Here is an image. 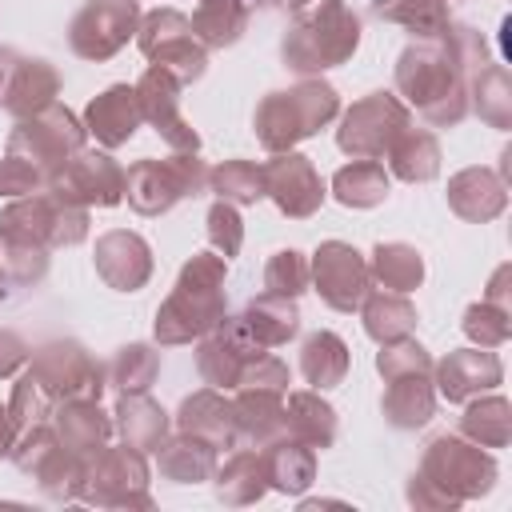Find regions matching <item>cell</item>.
Segmentation results:
<instances>
[{"instance_id":"obj_12","label":"cell","mask_w":512,"mask_h":512,"mask_svg":"<svg viewBox=\"0 0 512 512\" xmlns=\"http://www.w3.org/2000/svg\"><path fill=\"white\" fill-rule=\"evenodd\" d=\"M36 380L48 388L52 400H96L104 388V368L72 340L44 344L32 364Z\"/></svg>"},{"instance_id":"obj_25","label":"cell","mask_w":512,"mask_h":512,"mask_svg":"<svg viewBox=\"0 0 512 512\" xmlns=\"http://www.w3.org/2000/svg\"><path fill=\"white\" fill-rule=\"evenodd\" d=\"M284 432H292L308 448H328L336 436V412L320 396L296 392L288 396V408H284Z\"/></svg>"},{"instance_id":"obj_8","label":"cell","mask_w":512,"mask_h":512,"mask_svg":"<svg viewBox=\"0 0 512 512\" xmlns=\"http://www.w3.org/2000/svg\"><path fill=\"white\" fill-rule=\"evenodd\" d=\"M136 40H140V52H144L156 68L172 72L180 84H192V80L204 76L208 48L192 36L188 16H180V12H172V8H156V12H148V16L140 20V36H136Z\"/></svg>"},{"instance_id":"obj_4","label":"cell","mask_w":512,"mask_h":512,"mask_svg":"<svg viewBox=\"0 0 512 512\" xmlns=\"http://www.w3.org/2000/svg\"><path fill=\"white\" fill-rule=\"evenodd\" d=\"M336 108V88L324 80H304L288 92H268L256 108V136L268 152H288L292 144L324 128L336 116Z\"/></svg>"},{"instance_id":"obj_6","label":"cell","mask_w":512,"mask_h":512,"mask_svg":"<svg viewBox=\"0 0 512 512\" xmlns=\"http://www.w3.org/2000/svg\"><path fill=\"white\" fill-rule=\"evenodd\" d=\"M208 188V168L196 160V152H180L168 160H136L124 172L128 204L144 216L168 212L184 196H200Z\"/></svg>"},{"instance_id":"obj_28","label":"cell","mask_w":512,"mask_h":512,"mask_svg":"<svg viewBox=\"0 0 512 512\" xmlns=\"http://www.w3.org/2000/svg\"><path fill=\"white\" fill-rule=\"evenodd\" d=\"M120 428H124V440L132 448H160L164 444V432H168V416L160 404H152L144 392H124L120 400Z\"/></svg>"},{"instance_id":"obj_7","label":"cell","mask_w":512,"mask_h":512,"mask_svg":"<svg viewBox=\"0 0 512 512\" xmlns=\"http://www.w3.org/2000/svg\"><path fill=\"white\" fill-rule=\"evenodd\" d=\"M80 148H84V124L60 104H48V108L24 116L8 136V152L32 160L48 176V184Z\"/></svg>"},{"instance_id":"obj_10","label":"cell","mask_w":512,"mask_h":512,"mask_svg":"<svg viewBox=\"0 0 512 512\" xmlns=\"http://www.w3.org/2000/svg\"><path fill=\"white\" fill-rule=\"evenodd\" d=\"M136 28H140L136 0H88L72 20L68 44L84 60H108L128 44Z\"/></svg>"},{"instance_id":"obj_33","label":"cell","mask_w":512,"mask_h":512,"mask_svg":"<svg viewBox=\"0 0 512 512\" xmlns=\"http://www.w3.org/2000/svg\"><path fill=\"white\" fill-rule=\"evenodd\" d=\"M208 184L228 204H256L264 196V164L252 160H224L216 172H208Z\"/></svg>"},{"instance_id":"obj_42","label":"cell","mask_w":512,"mask_h":512,"mask_svg":"<svg viewBox=\"0 0 512 512\" xmlns=\"http://www.w3.org/2000/svg\"><path fill=\"white\" fill-rule=\"evenodd\" d=\"M40 188H48V176L32 160L12 156V152L0 160V196H28V192H40Z\"/></svg>"},{"instance_id":"obj_45","label":"cell","mask_w":512,"mask_h":512,"mask_svg":"<svg viewBox=\"0 0 512 512\" xmlns=\"http://www.w3.org/2000/svg\"><path fill=\"white\" fill-rule=\"evenodd\" d=\"M12 448V416H8V408H0V452H8Z\"/></svg>"},{"instance_id":"obj_37","label":"cell","mask_w":512,"mask_h":512,"mask_svg":"<svg viewBox=\"0 0 512 512\" xmlns=\"http://www.w3.org/2000/svg\"><path fill=\"white\" fill-rule=\"evenodd\" d=\"M200 376L212 384V388H236V380H240V372H244V356L224 340V336H208L204 344H200Z\"/></svg>"},{"instance_id":"obj_29","label":"cell","mask_w":512,"mask_h":512,"mask_svg":"<svg viewBox=\"0 0 512 512\" xmlns=\"http://www.w3.org/2000/svg\"><path fill=\"white\" fill-rule=\"evenodd\" d=\"M332 188H336V200L348 204V208H372L388 196V172L384 164L376 160H352L348 168H340L332 176Z\"/></svg>"},{"instance_id":"obj_36","label":"cell","mask_w":512,"mask_h":512,"mask_svg":"<svg viewBox=\"0 0 512 512\" xmlns=\"http://www.w3.org/2000/svg\"><path fill=\"white\" fill-rule=\"evenodd\" d=\"M368 272H376L388 292H408V288L420 284L424 264H420L416 248H408V244H380L372 252V268Z\"/></svg>"},{"instance_id":"obj_39","label":"cell","mask_w":512,"mask_h":512,"mask_svg":"<svg viewBox=\"0 0 512 512\" xmlns=\"http://www.w3.org/2000/svg\"><path fill=\"white\" fill-rule=\"evenodd\" d=\"M8 416H12V428H20V432H28V428H36L52 416V396L36 380V372L20 376V384L12 392V404H8Z\"/></svg>"},{"instance_id":"obj_41","label":"cell","mask_w":512,"mask_h":512,"mask_svg":"<svg viewBox=\"0 0 512 512\" xmlns=\"http://www.w3.org/2000/svg\"><path fill=\"white\" fill-rule=\"evenodd\" d=\"M264 284H268V292H276V296H300V292L308 288V264H304V256L292 252V248L276 252V256L268 260V268H264Z\"/></svg>"},{"instance_id":"obj_23","label":"cell","mask_w":512,"mask_h":512,"mask_svg":"<svg viewBox=\"0 0 512 512\" xmlns=\"http://www.w3.org/2000/svg\"><path fill=\"white\" fill-rule=\"evenodd\" d=\"M188 24L204 48H228L240 40V32L248 24V4L244 0H200L196 16Z\"/></svg>"},{"instance_id":"obj_11","label":"cell","mask_w":512,"mask_h":512,"mask_svg":"<svg viewBox=\"0 0 512 512\" xmlns=\"http://www.w3.org/2000/svg\"><path fill=\"white\" fill-rule=\"evenodd\" d=\"M308 276L316 280L320 300H324L328 308H336V312L360 308L364 296L372 292V288H368V280H372L368 264L360 260V252H356L352 244H340V240H328V244L316 248L312 264H308Z\"/></svg>"},{"instance_id":"obj_15","label":"cell","mask_w":512,"mask_h":512,"mask_svg":"<svg viewBox=\"0 0 512 512\" xmlns=\"http://www.w3.org/2000/svg\"><path fill=\"white\" fill-rule=\"evenodd\" d=\"M264 196H272L284 216L304 220V216H312V212L320 208L324 184H320L316 168H312L304 156L280 152L276 160L264 164Z\"/></svg>"},{"instance_id":"obj_47","label":"cell","mask_w":512,"mask_h":512,"mask_svg":"<svg viewBox=\"0 0 512 512\" xmlns=\"http://www.w3.org/2000/svg\"><path fill=\"white\" fill-rule=\"evenodd\" d=\"M4 284H8V272H4V264H0V296H4V292H8V288H4Z\"/></svg>"},{"instance_id":"obj_13","label":"cell","mask_w":512,"mask_h":512,"mask_svg":"<svg viewBox=\"0 0 512 512\" xmlns=\"http://www.w3.org/2000/svg\"><path fill=\"white\" fill-rule=\"evenodd\" d=\"M48 188H56L64 200H72V204H84V208H112V204H120V196H124V168L112 160V156H104V152H76L56 176H52V184Z\"/></svg>"},{"instance_id":"obj_40","label":"cell","mask_w":512,"mask_h":512,"mask_svg":"<svg viewBox=\"0 0 512 512\" xmlns=\"http://www.w3.org/2000/svg\"><path fill=\"white\" fill-rule=\"evenodd\" d=\"M48 248L40 244H24V240H0V264L8 272L12 284H40L44 272H48Z\"/></svg>"},{"instance_id":"obj_34","label":"cell","mask_w":512,"mask_h":512,"mask_svg":"<svg viewBox=\"0 0 512 512\" xmlns=\"http://www.w3.org/2000/svg\"><path fill=\"white\" fill-rule=\"evenodd\" d=\"M164 452H160V468L172 476V480H180V484H196V480H204V476H212V444H204V440H196V436H180V440H172V444H160Z\"/></svg>"},{"instance_id":"obj_35","label":"cell","mask_w":512,"mask_h":512,"mask_svg":"<svg viewBox=\"0 0 512 512\" xmlns=\"http://www.w3.org/2000/svg\"><path fill=\"white\" fill-rule=\"evenodd\" d=\"M264 464H268V480L276 488L300 492L312 480V464L316 460H312V448L304 440H280V444H272V452L264 456Z\"/></svg>"},{"instance_id":"obj_27","label":"cell","mask_w":512,"mask_h":512,"mask_svg":"<svg viewBox=\"0 0 512 512\" xmlns=\"http://www.w3.org/2000/svg\"><path fill=\"white\" fill-rule=\"evenodd\" d=\"M384 412L396 428H416L432 416V392H428V372H412V376H392L388 380V396H384Z\"/></svg>"},{"instance_id":"obj_3","label":"cell","mask_w":512,"mask_h":512,"mask_svg":"<svg viewBox=\"0 0 512 512\" xmlns=\"http://www.w3.org/2000/svg\"><path fill=\"white\" fill-rule=\"evenodd\" d=\"M360 44V20L344 8V0H320L304 12H296L292 32L284 36L280 52L284 64L300 76L324 72L332 64H344Z\"/></svg>"},{"instance_id":"obj_31","label":"cell","mask_w":512,"mask_h":512,"mask_svg":"<svg viewBox=\"0 0 512 512\" xmlns=\"http://www.w3.org/2000/svg\"><path fill=\"white\" fill-rule=\"evenodd\" d=\"M372 12L384 20H396L412 28L420 40H436L448 32V8L444 0H372Z\"/></svg>"},{"instance_id":"obj_9","label":"cell","mask_w":512,"mask_h":512,"mask_svg":"<svg viewBox=\"0 0 512 512\" xmlns=\"http://www.w3.org/2000/svg\"><path fill=\"white\" fill-rule=\"evenodd\" d=\"M404 128H408V108L388 92H372L368 100L348 108L336 132V144L356 160H376L396 144Z\"/></svg>"},{"instance_id":"obj_26","label":"cell","mask_w":512,"mask_h":512,"mask_svg":"<svg viewBox=\"0 0 512 512\" xmlns=\"http://www.w3.org/2000/svg\"><path fill=\"white\" fill-rule=\"evenodd\" d=\"M300 372L312 388H332L348 372V348L336 332H312L300 348Z\"/></svg>"},{"instance_id":"obj_43","label":"cell","mask_w":512,"mask_h":512,"mask_svg":"<svg viewBox=\"0 0 512 512\" xmlns=\"http://www.w3.org/2000/svg\"><path fill=\"white\" fill-rule=\"evenodd\" d=\"M208 240L220 248V256H224V260L240 252L244 228H240V216H236V208H232L228 200L212 204V212H208Z\"/></svg>"},{"instance_id":"obj_14","label":"cell","mask_w":512,"mask_h":512,"mask_svg":"<svg viewBox=\"0 0 512 512\" xmlns=\"http://www.w3.org/2000/svg\"><path fill=\"white\" fill-rule=\"evenodd\" d=\"M180 80L172 76V72H164V68H148L144 76H140V84H136V100H140V112H144V120L176 148V152H196L200 148V136L192 132V124L180 116Z\"/></svg>"},{"instance_id":"obj_46","label":"cell","mask_w":512,"mask_h":512,"mask_svg":"<svg viewBox=\"0 0 512 512\" xmlns=\"http://www.w3.org/2000/svg\"><path fill=\"white\" fill-rule=\"evenodd\" d=\"M8 56H12V52H8V48H0V84H4V72H8Z\"/></svg>"},{"instance_id":"obj_2","label":"cell","mask_w":512,"mask_h":512,"mask_svg":"<svg viewBox=\"0 0 512 512\" xmlns=\"http://www.w3.org/2000/svg\"><path fill=\"white\" fill-rule=\"evenodd\" d=\"M224 316V256L196 252L172 296L156 312V340L160 344H184L192 336H204L220 324Z\"/></svg>"},{"instance_id":"obj_22","label":"cell","mask_w":512,"mask_h":512,"mask_svg":"<svg viewBox=\"0 0 512 512\" xmlns=\"http://www.w3.org/2000/svg\"><path fill=\"white\" fill-rule=\"evenodd\" d=\"M500 380V360L492 352H452L440 364V392L448 400H464Z\"/></svg>"},{"instance_id":"obj_24","label":"cell","mask_w":512,"mask_h":512,"mask_svg":"<svg viewBox=\"0 0 512 512\" xmlns=\"http://www.w3.org/2000/svg\"><path fill=\"white\" fill-rule=\"evenodd\" d=\"M56 432L68 452H100L108 440V416L96 408V400H64L56 412Z\"/></svg>"},{"instance_id":"obj_21","label":"cell","mask_w":512,"mask_h":512,"mask_svg":"<svg viewBox=\"0 0 512 512\" xmlns=\"http://www.w3.org/2000/svg\"><path fill=\"white\" fill-rule=\"evenodd\" d=\"M236 412V436H248L256 444H272L284 432V408L280 392L268 388H240V400L232 404Z\"/></svg>"},{"instance_id":"obj_32","label":"cell","mask_w":512,"mask_h":512,"mask_svg":"<svg viewBox=\"0 0 512 512\" xmlns=\"http://www.w3.org/2000/svg\"><path fill=\"white\" fill-rule=\"evenodd\" d=\"M388 160H392V172L400 180H432L440 172V148L428 132H412L404 128L396 136V144L388 148Z\"/></svg>"},{"instance_id":"obj_5","label":"cell","mask_w":512,"mask_h":512,"mask_svg":"<svg viewBox=\"0 0 512 512\" xmlns=\"http://www.w3.org/2000/svg\"><path fill=\"white\" fill-rule=\"evenodd\" d=\"M84 236H88V208L64 200L56 188L28 192L0 216V240L60 248V244H80Z\"/></svg>"},{"instance_id":"obj_18","label":"cell","mask_w":512,"mask_h":512,"mask_svg":"<svg viewBox=\"0 0 512 512\" xmlns=\"http://www.w3.org/2000/svg\"><path fill=\"white\" fill-rule=\"evenodd\" d=\"M96 272L112 288L136 292L152 272V252L136 232H108L96 240Z\"/></svg>"},{"instance_id":"obj_30","label":"cell","mask_w":512,"mask_h":512,"mask_svg":"<svg viewBox=\"0 0 512 512\" xmlns=\"http://www.w3.org/2000/svg\"><path fill=\"white\" fill-rule=\"evenodd\" d=\"M416 324V308L404 300V292H368L364 296V328L376 340H400Z\"/></svg>"},{"instance_id":"obj_16","label":"cell","mask_w":512,"mask_h":512,"mask_svg":"<svg viewBox=\"0 0 512 512\" xmlns=\"http://www.w3.org/2000/svg\"><path fill=\"white\" fill-rule=\"evenodd\" d=\"M56 88H60V76L52 64L44 60H24V56H8V72H4V84H0V104L12 112V116H32L48 104H56Z\"/></svg>"},{"instance_id":"obj_19","label":"cell","mask_w":512,"mask_h":512,"mask_svg":"<svg viewBox=\"0 0 512 512\" xmlns=\"http://www.w3.org/2000/svg\"><path fill=\"white\" fill-rule=\"evenodd\" d=\"M180 432L212 440V444H232L236 440V412L220 392H196L180 404Z\"/></svg>"},{"instance_id":"obj_20","label":"cell","mask_w":512,"mask_h":512,"mask_svg":"<svg viewBox=\"0 0 512 512\" xmlns=\"http://www.w3.org/2000/svg\"><path fill=\"white\" fill-rule=\"evenodd\" d=\"M240 320H244V328H248L264 348H276V344L292 340L296 328H300V312H296L292 296H276V292L256 296V300L244 308Z\"/></svg>"},{"instance_id":"obj_44","label":"cell","mask_w":512,"mask_h":512,"mask_svg":"<svg viewBox=\"0 0 512 512\" xmlns=\"http://www.w3.org/2000/svg\"><path fill=\"white\" fill-rule=\"evenodd\" d=\"M24 340L16 336V332H4L0 328V376H12L20 364H24Z\"/></svg>"},{"instance_id":"obj_17","label":"cell","mask_w":512,"mask_h":512,"mask_svg":"<svg viewBox=\"0 0 512 512\" xmlns=\"http://www.w3.org/2000/svg\"><path fill=\"white\" fill-rule=\"evenodd\" d=\"M144 112H140V100H136V88L128 84H112L108 92H100L88 112H84V132H92L104 148H120L132 140V132L140 128Z\"/></svg>"},{"instance_id":"obj_1","label":"cell","mask_w":512,"mask_h":512,"mask_svg":"<svg viewBox=\"0 0 512 512\" xmlns=\"http://www.w3.org/2000/svg\"><path fill=\"white\" fill-rule=\"evenodd\" d=\"M460 72H468V60L456 44V36H436L404 48L396 64V88L432 120V124H456L464 116V84Z\"/></svg>"},{"instance_id":"obj_38","label":"cell","mask_w":512,"mask_h":512,"mask_svg":"<svg viewBox=\"0 0 512 512\" xmlns=\"http://www.w3.org/2000/svg\"><path fill=\"white\" fill-rule=\"evenodd\" d=\"M156 352L152 348H144V344H128V348H120L116 352V360H112V368H108V380L120 388V392H144L148 384H152V376H156Z\"/></svg>"}]
</instances>
